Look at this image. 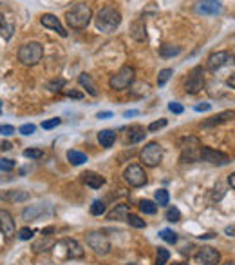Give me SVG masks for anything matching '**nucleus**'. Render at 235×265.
<instances>
[{"instance_id":"f257e3e1","label":"nucleus","mask_w":235,"mask_h":265,"mask_svg":"<svg viewBox=\"0 0 235 265\" xmlns=\"http://www.w3.org/2000/svg\"><path fill=\"white\" fill-rule=\"evenodd\" d=\"M93 18V11L87 4H76L65 13V20L73 29H85Z\"/></svg>"},{"instance_id":"f03ea898","label":"nucleus","mask_w":235,"mask_h":265,"mask_svg":"<svg viewBox=\"0 0 235 265\" xmlns=\"http://www.w3.org/2000/svg\"><path fill=\"white\" fill-rule=\"evenodd\" d=\"M121 24V13L114 7H103L96 15V27L101 33H112L116 31Z\"/></svg>"},{"instance_id":"7ed1b4c3","label":"nucleus","mask_w":235,"mask_h":265,"mask_svg":"<svg viewBox=\"0 0 235 265\" xmlns=\"http://www.w3.org/2000/svg\"><path fill=\"white\" fill-rule=\"evenodd\" d=\"M44 59V46L38 42H27L18 49V60L27 67L37 66Z\"/></svg>"},{"instance_id":"20e7f679","label":"nucleus","mask_w":235,"mask_h":265,"mask_svg":"<svg viewBox=\"0 0 235 265\" xmlns=\"http://www.w3.org/2000/svg\"><path fill=\"white\" fill-rule=\"evenodd\" d=\"M134 78H136V71H134V67H131V66H123V67L118 69V71L110 76L109 85H110V89L123 91V89H127V87H131Z\"/></svg>"},{"instance_id":"39448f33","label":"nucleus","mask_w":235,"mask_h":265,"mask_svg":"<svg viewBox=\"0 0 235 265\" xmlns=\"http://www.w3.org/2000/svg\"><path fill=\"white\" fill-rule=\"evenodd\" d=\"M201 142L195 136H187L181 140V162H199L201 160Z\"/></svg>"},{"instance_id":"423d86ee","label":"nucleus","mask_w":235,"mask_h":265,"mask_svg":"<svg viewBox=\"0 0 235 265\" xmlns=\"http://www.w3.org/2000/svg\"><path fill=\"white\" fill-rule=\"evenodd\" d=\"M140 158L148 167H156V165L161 164L163 160V147L157 142H148L145 147L141 149Z\"/></svg>"},{"instance_id":"0eeeda50","label":"nucleus","mask_w":235,"mask_h":265,"mask_svg":"<svg viewBox=\"0 0 235 265\" xmlns=\"http://www.w3.org/2000/svg\"><path fill=\"white\" fill-rule=\"evenodd\" d=\"M85 240H87V245H89L96 255L105 256V255H109L110 253V242L103 233L93 231V233H89L87 236H85Z\"/></svg>"},{"instance_id":"6e6552de","label":"nucleus","mask_w":235,"mask_h":265,"mask_svg":"<svg viewBox=\"0 0 235 265\" xmlns=\"http://www.w3.org/2000/svg\"><path fill=\"white\" fill-rule=\"evenodd\" d=\"M204 85V67L203 66H195V67L188 73L187 84H185V91L188 95H197Z\"/></svg>"},{"instance_id":"1a4fd4ad","label":"nucleus","mask_w":235,"mask_h":265,"mask_svg":"<svg viewBox=\"0 0 235 265\" xmlns=\"http://www.w3.org/2000/svg\"><path fill=\"white\" fill-rule=\"evenodd\" d=\"M123 178H125V182L131 187H143V186H146V182H148L145 169L138 164L129 165L125 169V173H123Z\"/></svg>"},{"instance_id":"9d476101","label":"nucleus","mask_w":235,"mask_h":265,"mask_svg":"<svg viewBox=\"0 0 235 265\" xmlns=\"http://www.w3.org/2000/svg\"><path fill=\"white\" fill-rule=\"evenodd\" d=\"M235 64V55L230 51H217V53H212L208 57V66L210 71H217V69L225 67V66H234Z\"/></svg>"},{"instance_id":"9b49d317","label":"nucleus","mask_w":235,"mask_h":265,"mask_svg":"<svg viewBox=\"0 0 235 265\" xmlns=\"http://www.w3.org/2000/svg\"><path fill=\"white\" fill-rule=\"evenodd\" d=\"M201 160L203 162H208L212 165H228L230 164V156L225 153H221V151H215L212 147H206L203 145L201 147Z\"/></svg>"},{"instance_id":"f8f14e48","label":"nucleus","mask_w":235,"mask_h":265,"mask_svg":"<svg viewBox=\"0 0 235 265\" xmlns=\"http://www.w3.org/2000/svg\"><path fill=\"white\" fill-rule=\"evenodd\" d=\"M193 258H195V262L201 265H219L221 253L217 249H214V247L206 245V247H201V249L195 253Z\"/></svg>"},{"instance_id":"ddd939ff","label":"nucleus","mask_w":235,"mask_h":265,"mask_svg":"<svg viewBox=\"0 0 235 265\" xmlns=\"http://www.w3.org/2000/svg\"><path fill=\"white\" fill-rule=\"evenodd\" d=\"M195 11L199 15H219L223 11V4L221 0H201L195 5Z\"/></svg>"},{"instance_id":"4468645a","label":"nucleus","mask_w":235,"mask_h":265,"mask_svg":"<svg viewBox=\"0 0 235 265\" xmlns=\"http://www.w3.org/2000/svg\"><path fill=\"white\" fill-rule=\"evenodd\" d=\"M15 220L11 216L9 211H5V209H0V233L11 238V236H15Z\"/></svg>"},{"instance_id":"2eb2a0df","label":"nucleus","mask_w":235,"mask_h":265,"mask_svg":"<svg viewBox=\"0 0 235 265\" xmlns=\"http://www.w3.org/2000/svg\"><path fill=\"white\" fill-rule=\"evenodd\" d=\"M40 22H42L44 27H47V29H52V31H56L60 37H67V31H65V27L62 26V22L58 20V16L51 15V13H46V15H42Z\"/></svg>"},{"instance_id":"dca6fc26","label":"nucleus","mask_w":235,"mask_h":265,"mask_svg":"<svg viewBox=\"0 0 235 265\" xmlns=\"http://www.w3.org/2000/svg\"><path fill=\"white\" fill-rule=\"evenodd\" d=\"M60 245H63V247H65V251H67V258L80 260V258H84V256H85V251L82 249V245H80L76 240L65 238V240H62V242H60Z\"/></svg>"},{"instance_id":"f3484780","label":"nucleus","mask_w":235,"mask_h":265,"mask_svg":"<svg viewBox=\"0 0 235 265\" xmlns=\"http://www.w3.org/2000/svg\"><path fill=\"white\" fill-rule=\"evenodd\" d=\"M129 33H131V37L134 38V40H138V42H145V40H146V24H145V20H143V18H138V20L132 22Z\"/></svg>"},{"instance_id":"a211bd4d","label":"nucleus","mask_w":235,"mask_h":265,"mask_svg":"<svg viewBox=\"0 0 235 265\" xmlns=\"http://www.w3.org/2000/svg\"><path fill=\"white\" fill-rule=\"evenodd\" d=\"M234 118H235V111H223V113H219V115H215V117L208 118V120H204L203 128H214V126H221V124L232 122Z\"/></svg>"},{"instance_id":"6ab92c4d","label":"nucleus","mask_w":235,"mask_h":265,"mask_svg":"<svg viewBox=\"0 0 235 265\" xmlns=\"http://www.w3.org/2000/svg\"><path fill=\"white\" fill-rule=\"evenodd\" d=\"M44 214H46V205H44V203H38V205H31V207H27V209H24L22 218L27 220V222H37L38 218H42Z\"/></svg>"},{"instance_id":"aec40b11","label":"nucleus","mask_w":235,"mask_h":265,"mask_svg":"<svg viewBox=\"0 0 235 265\" xmlns=\"http://www.w3.org/2000/svg\"><path fill=\"white\" fill-rule=\"evenodd\" d=\"M82 176H84L85 186L93 187V189H99L101 186H105V178L101 175H98V173H94V171H87Z\"/></svg>"},{"instance_id":"412c9836","label":"nucleus","mask_w":235,"mask_h":265,"mask_svg":"<svg viewBox=\"0 0 235 265\" xmlns=\"http://www.w3.org/2000/svg\"><path fill=\"white\" fill-rule=\"evenodd\" d=\"M129 212H131V207L125 205V203H120V205H116L112 211L107 212V218L112 220V222H120V220H127Z\"/></svg>"},{"instance_id":"4be33fe9","label":"nucleus","mask_w":235,"mask_h":265,"mask_svg":"<svg viewBox=\"0 0 235 265\" xmlns=\"http://www.w3.org/2000/svg\"><path fill=\"white\" fill-rule=\"evenodd\" d=\"M80 85L82 87H85L87 89V93H89L91 96H98V87H96V84L93 82V76L87 73H82L80 74V78H78Z\"/></svg>"},{"instance_id":"5701e85b","label":"nucleus","mask_w":235,"mask_h":265,"mask_svg":"<svg viewBox=\"0 0 235 265\" xmlns=\"http://www.w3.org/2000/svg\"><path fill=\"white\" fill-rule=\"evenodd\" d=\"M98 142L101 143V147H112L116 142V131L110 129H103L98 132Z\"/></svg>"},{"instance_id":"b1692460","label":"nucleus","mask_w":235,"mask_h":265,"mask_svg":"<svg viewBox=\"0 0 235 265\" xmlns=\"http://www.w3.org/2000/svg\"><path fill=\"white\" fill-rule=\"evenodd\" d=\"M181 53V48L179 46H172V44H163L159 48V57L161 59H170V57H176V55Z\"/></svg>"},{"instance_id":"393cba45","label":"nucleus","mask_w":235,"mask_h":265,"mask_svg":"<svg viewBox=\"0 0 235 265\" xmlns=\"http://www.w3.org/2000/svg\"><path fill=\"white\" fill-rule=\"evenodd\" d=\"M67 160H69V164L82 165L87 162V154L82 153V151H74V149H71V151H67Z\"/></svg>"},{"instance_id":"a878e982","label":"nucleus","mask_w":235,"mask_h":265,"mask_svg":"<svg viewBox=\"0 0 235 265\" xmlns=\"http://www.w3.org/2000/svg\"><path fill=\"white\" fill-rule=\"evenodd\" d=\"M2 198L7 201H26V200H29V193L27 191H7L2 195Z\"/></svg>"},{"instance_id":"bb28decb","label":"nucleus","mask_w":235,"mask_h":265,"mask_svg":"<svg viewBox=\"0 0 235 265\" xmlns=\"http://www.w3.org/2000/svg\"><path fill=\"white\" fill-rule=\"evenodd\" d=\"M145 129L141 128V126H132L131 129H129V142L131 143H138L141 142L143 138H145Z\"/></svg>"},{"instance_id":"cd10ccee","label":"nucleus","mask_w":235,"mask_h":265,"mask_svg":"<svg viewBox=\"0 0 235 265\" xmlns=\"http://www.w3.org/2000/svg\"><path fill=\"white\" fill-rule=\"evenodd\" d=\"M49 247H52V240L49 236H42V238L33 244V251L35 253H42V251H49Z\"/></svg>"},{"instance_id":"c85d7f7f","label":"nucleus","mask_w":235,"mask_h":265,"mask_svg":"<svg viewBox=\"0 0 235 265\" xmlns=\"http://www.w3.org/2000/svg\"><path fill=\"white\" fill-rule=\"evenodd\" d=\"M13 31H15V26L13 24H5L4 16L0 15V35L5 38V40H9L13 37Z\"/></svg>"},{"instance_id":"c756f323","label":"nucleus","mask_w":235,"mask_h":265,"mask_svg":"<svg viewBox=\"0 0 235 265\" xmlns=\"http://www.w3.org/2000/svg\"><path fill=\"white\" fill-rule=\"evenodd\" d=\"M140 209H141V212H145V214H156L157 203H154V201H150V200H141Z\"/></svg>"},{"instance_id":"7c9ffc66","label":"nucleus","mask_w":235,"mask_h":265,"mask_svg":"<svg viewBox=\"0 0 235 265\" xmlns=\"http://www.w3.org/2000/svg\"><path fill=\"white\" fill-rule=\"evenodd\" d=\"M105 211H107L105 201H101V200L93 201V205H91V214H93V216H101V214H105Z\"/></svg>"},{"instance_id":"2f4dec72","label":"nucleus","mask_w":235,"mask_h":265,"mask_svg":"<svg viewBox=\"0 0 235 265\" xmlns=\"http://www.w3.org/2000/svg\"><path fill=\"white\" fill-rule=\"evenodd\" d=\"M172 74H174V69H170V67L161 69V71H159V74H157V85H159V87H163V85H165L168 80H170V76H172Z\"/></svg>"},{"instance_id":"473e14b6","label":"nucleus","mask_w":235,"mask_h":265,"mask_svg":"<svg viewBox=\"0 0 235 265\" xmlns=\"http://www.w3.org/2000/svg\"><path fill=\"white\" fill-rule=\"evenodd\" d=\"M165 218H167L168 222H172V223L181 222V212H179L178 207H168L167 212H165Z\"/></svg>"},{"instance_id":"72a5a7b5","label":"nucleus","mask_w":235,"mask_h":265,"mask_svg":"<svg viewBox=\"0 0 235 265\" xmlns=\"http://www.w3.org/2000/svg\"><path fill=\"white\" fill-rule=\"evenodd\" d=\"M127 222H129V225H132V227H136V229H143L146 225L145 220H141L138 214H132V212H129V216H127Z\"/></svg>"},{"instance_id":"f704fd0d","label":"nucleus","mask_w":235,"mask_h":265,"mask_svg":"<svg viewBox=\"0 0 235 265\" xmlns=\"http://www.w3.org/2000/svg\"><path fill=\"white\" fill-rule=\"evenodd\" d=\"M168 201H170V195H168V191H165V189H157L156 191L157 205H168Z\"/></svg>"},{"instance_id":"c9c22d12","label":"nucleus","mask_w":235,"mask_h":265,"mask_svg":"<svg viewBox=\"0 0 235 265\" xmlns=\"http://www.w3.org/2000/svg\"><path fill=\"white\" fill-rule=\"evenodd\" d=\"M63 85H65V80L54 78L51 82H47V89L52 91V93H58V91H63Z\"/></svg>"},{"instance_id":"e433bc0d","label":"nucleus","mask_w":235,"mask_h":265,"mask_svg":"<svg viewBox=\"0 0 235 265\" xmlns=\"http://www.w3.org/2000/svg\"><path fill=\"white\" fill-rule=\"evenodd\" d=\"M159 236H161L167 244H176V242H178V234L174 233L172 229H163L161 233H159Z\"/></svg>"},{"instance_id":"4c0bfd02","label":"nucleus","mask_w":235,"mask_h":265,"mask_svg":"<svg viewBox=\"0 0 235 265\" xmlns=\"http://www.w3.org/2000/svg\"><path fill=\"white\" fill-rule=\"evenodd\" d=\"M168 258H170V253H168L165 247H159V249H157V256H156V265H167Z\"/></svg>"},{"instance_id":"58836bf2","label":"nucleus","mask_w":235,"mask_h":265,"mask_svg":"<svg viewBox=\"0 0 235 265\" xmlns=\"http://www.w3.org/2000/svg\"><path fill=\"white\" fill-rule=\"evenodd\" d=\"M24 156L31 160H38L44 156V149H26V151H24Z\"/></svg>"},{"instance_id":"ea45409f","label":"nucleus","mask_w":235,"mask_h":265,"mask_svg":"<svg viewBox=\"0 0 235 265\" xmlns=\"http://www.w3.org/2000/svg\"><path fill=\"white\" fill-rule=\"evenodd\" d=\"M15 169V162L9 158H0V171H4V173H9V171Z\"/></svg>"},{"instance_id":"a19ab883","label":"nucleus","mask_w":235,"mask_h":265,"mask_svg":"<svg viewBox=\"0 0 235 265\" xmlns=\"http://www.w3.org/2000/svg\"><path fill=\"white\" fill-rule=\"evenodd\" d=\"M60 124H62V120H60V118H51V120H46V122H42V128L49 131V129L58 128Z\"/></svg>"},{"instance_id":"79ce46f5","label":"nucleus","mask_w":235,"mask_h":265,"mask_svg":"<svg viewBox=\"0 0 235 265\" xmlns=\"http://www.w3.org/2000/svg\"><path fill=\"white\" fill-rule=\"evenodd\" d=\"M18 131H20L24 136H29V134H33V132L37 131V126H35V124H24Z\"/></svg>"},{"instance_id":"37998d69","label":"nucleus","mask_w":235,"mask_h":265,"mask_svg":"<svg viewBox=\"0 0 235 265\" xmlns=\"http://www.w3.org/2000/svg\"><path fill=\"white\" fill-rule=\"evenodd\" d=\"M167 124H168V122H167V118H161V120H156V122H152L150 126H148V131L154 132V131H157V129L165 128Z\"/></svg>"},{"instance_id":"c03bdc74","label":"nucleus","mask_w":235,"mask_h":265,"mask_svg":"<svg viewBox=\"0 0 235 265\" xmlns=\"http://www.w3.org/2000/svg\"><path fill=\"white\" fill-rule=\"evenodd\" d=\"M168 109H170V113H176V115H181V113L185 111L183 106L178 104V102H170V104H168Z\"/></svg>"},{"instance_id":"a18cd8bd","label":"nucleus","mask_w":235,"mask_h":265,"mask_svg":"<svg viewBox=\"0 0 235 265\" xmlns=\"http://www.w3.org/2000/svg\"><path fill=\"white\" fill-rule=\"evenodd\" d=\"M18 238H20V240H31L33 238V229L24 227L20 233H18Z\"/></svg>"},{"instance_id":"49530a36","label":"nucleus","mask_w":235,"mask_h":265,"mask_svg":"<svg viewBox=\"0 0 235 265\" xmlns=\"http://www.w3.org/2000/svg\"><path fill=\"white\" fill-rule=\"evenodd\" d=\"M15 132V128L13 126H0V134H4V136H9Z\"/></svg>"},{"instance_id":"de8ad7c7","label":"nucleus","mask_w":235,"mask_h":265,"mask_svg":"<svg viewBox=\"0 0 235 265\" xmlns=\"http://www.w3.org/2000/svg\"><path fill=\"white\" fill-rule=\"evenodd\" d=\"M210 104H206V102H204V104H199V106H195V111L197 113H203V111H210Z\"/></svg>"},{"instance_id":"09e8293b","label":"nucleus","mask_w":235,"mask_h":265,"mask_svg":"<svg viewBox=\"0 0 235 265\" xmlns=\"http://www.w3.org/2000/svg\"><path fill=\"white\" fill-rule=\"evenodd\" d=\"M63 93H65V95L67 96H71V98H84V95H82V93H78V91H63Z\"/></svg>"},{"instance_id":"8fccbe9b","label":"nucleus","mask_w":235,"mask_h":265,"mask_svg":"<svg viewBox=\"0 0 235 265\" xmlns=\"http://www.w3.org/2000/svg\"><path fill=\"white\" fill-rule=\"evenodd\" d=\"M96 117H98L99 120H101V118H110V117H112V113H110V111H101V113H98Z\"/></svg>"},{"instance_id":"3c124183","label":"nucleus","mask_w":235,"mask_h":265,"mask_svg":"<svg viewBox=\"0 0 235 265\" xmlns=\"http://www.w3.org/2000/svg\"><path fill=\"white\" fill-rule=\"evenodd\" d=\"M225 233L228 234V236H234V238H235V225H230V227H226V229H225Z\"/></svg>"},{"instance_id":"603ef678","label":"nucleus","mask_w":235,"mask_h":265,"mask_svg":"<svg viewBox=\"0 0 235 265\" xmlns=\"http://www.w3.org/2000/svg\"><path fill=\"white\" fill-rule=\"evenodd\" d=\"M51 233H54V227H46V229H42V236H51Z\"/></svg>"},{"instance_id":"864d4df0","label":"nucleus","mask_w":235,"mask_h":265,"mask_svg":"<svg viewBox=\"0 0 235 265\" xmlns=\"http://www.w3.org/2000/svg\"><path fill=\"white\" fill-rule=\"evenodd\" d=\"M228 184H230V187L235 191V173H232V175L228 176Z\"/></svg>"},{"instance_id":"5fc2aeb1","label":"nucleus","mask_w":235,"mask_h":265,"mask_svg":"<svg viewBox=\"0 0 235 265\" xmlns=\"http://www.w3.org/2000/svg\"><path fill=\"white\" fill-rule=\"evenodd\" d=\"M11 147H13V145H11L9 142H2V143H0V149H2V151H9Z\"/></svg>"},{"instance_id":"6e6d98bb","label":"nucleus","mask_w":235,"mask_h":265,"mask_svg":"<svg viewBox=\"0 0 235 265\" xmlns=\"http://www.w3.org/2000/svg\"><path fill=\"white\" fill-rule=\"evenodd\" d=\"M226 84L230 85L232 89H235V74H234V76H230V78H228V80H226Z\"/></svg>"},{"instance_id":"4d7b16f0","label":"nucleus","mask_w":235,"mask_h":265,"mask_svg":"<svg viewBox=\"0 0 235 265\" xmlns=\"http://www.w3.org/2000/svg\"><path fill=\"white\" fill-rule=\"evenodd\" d=\"M136 115H138V111H125V117H127V118L136 117Z\"/></svg>"},{"instance_id":"13d9d810","label":"nucleus","mask_w":235,"mask_h":265,"mask_svg":"<svg viewBox=\"0 0 235 265\" xmlns=\"http://www.w3.org/2000/svg\"><path fill=\"white\" fill-rule=\"evenodd\" d=\"M225 265H235V262H232V260H230V262H226Z\"/></svg>"},{"instance_id":"bf43d9fd","label":"nucleus","mask_w":235,"mask_h":265,"mask_svg":"<svg viewBox=\"0 0 235 265\" xmlns=\"http://www.w3.org/2000/svg\"><path fill=\"white\" fill-rule=\"evenodd\" d=\"M172 265H188V264H183V262H178V264H172Z\"/></svg>"},{"instance_id":"052dcab7","label":"nucleus","mask_w":235,"mask_h":265,"mask_svg":"<svg viewBox=\"0 0 235 265\" xmlns=\"http://www.w3.org/2000/svg\"><path fill=\"white\" fill-rule=\"evenodd\" d=\"M0 113H2V102H0Z\"/></svg>"},{"instance_id":"680f3d73","label":"nucleus","mask_w":235,"mask_h":265,"mask_svg":"<svg viewBox=\"0 0 235 265\" xmlns=\"http://www.w3.org/2000/svg\"><path fill=\"white\" fill-rule=\"evenodd\" d=\"M129 265H136V264H129Z\"/></svg>"}]
</instances>
